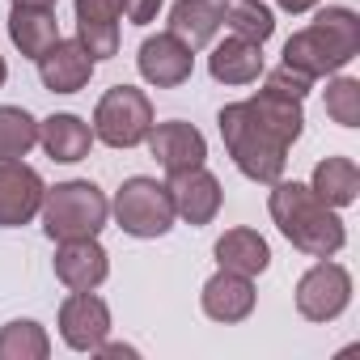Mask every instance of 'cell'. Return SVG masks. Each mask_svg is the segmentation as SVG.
<instances>
[{"instance_id":"cell-1","label":"cell","mask_w":360,"mask_h":360,"mask_svg":"<svg viewBox=\"0 0 360 360\" xmlns=\"http://www.w3.org/2000/svg\"><path fill=\"white\" fill-rule=\"evenodd\" d=\"M305 98L280 89L276 81H267L255 98L246 102H229L221 115H217V127H221V140L233 157V165L250 178V183H276L284 178V165H288V148L297 144L301 127H305V110H301Z\"/></svg>"},{"instance_id":"cell-2","label":"cell","mask_w":360,"mask_h":360,"mask_svg":"<svg viewBox=\"0 0 360 360\" xmlns=\"http://www.w3.org/2000/svg\"><path fill=\"white\" fill-rule=\"evenodd\" d=\"M267 208H271V221L280 225V233L297 250H305L314 259H330L347 242L339 208L322 204L314 195V187H305V183H284V178H276L271 195H267Z\"/></svg>"},{"instance_id":"cell-3","label":"cell","mask_w":360,"mask_h":360,"mask_svg":"<svg viewBox=\"0 0 360 360\" xmlns=\"http://www.w3.org/2000/svg\"><path fill=\"white\" fill-rule=\"evenodd\" d=\"M360 51V18L343 5H326L314 13V22L305 30H297L284 43V68L318 81L339 72L343 64H352Z\"/></svg>"},{"instance_id":"cell-4","label":"cell","mask_w":360,"mask_h":360,"mask_svg":"<svg viewBox=\"0 0 360 360\" xmlns=\"http://www.w3.org/2000/svg\"><path fill=\"white\" fill-rule=\"evenodd\" d=\"M39 217H43V233L51 242H77V238H98L106 229L110 204L94 183L72 178V183H60V187L43 191Z\"/></svg>"},{"instance_id":"cell-5","label":"cell","mask_w":360,"mask_h":360,"mask_svg":"<svg viewBox=\"0 0 360 360\" xmlns=\"http://www.w3.org/2000/svg\"><path fill=\"white\" fill-rule=\"evenodd\" d=\"M115 221L123 233L131 238H161L174 229V200H169V187L157 183V178H127V183L119 187L115 204H110Z\"/></svg>"},{"instance_id":"cell-6","label":"cell","mask_w":360,"mask_h":360,"mask_svg":"<svg viewBox=\"0 0 360 360\" xmlns=\"http://www.w3.org/2000/svg\"><path fill=\"white\" fill-rule=\"evenodd\" d=\"M153 127V102L136 85H115L102 94L94 110V140L110 148H136Z\"/></svg>"},{"instance_id":"cell-7","label":"cell","mask_w":360,"mask_h":360,"mask_svg":"<svg viewBox=\"0 0 360 360\" xmlns=\"http://www.w3.org/2000/svg\"><path fill=\"white\" fill-rule=\"evenodd\" d=\"M352 301V276L347 267L318 259L301 280H297V314L309 322H335Z\"/></svg>"},{"instance_id":"cell-8","label":"cell","mask_w":360,"mask_h":360,"mask_svg":"<svg viewBox=\"0 0 360 360\" xmlns=\"http://www.w3.org/2000/svg\"><path fill=\"white\" fill-rule=\"evenodd\" d=\"M43 178L30 169L22 157L18 161H0V229H18L39 217L43 208Z\"/></svg>"},{"instance_id":"cell-9","label":"cell","mask_w":360,"mask_h":360,"mask_svg":"<svg viewBox=\"0 0 360 360\" xmlns=\"http://www.w3.org/2000/svg\"><path fill=\"white\" fill-rule=\"evenodd\" d=\"M144 140H148V153L157 157V165H161L165 174L195 169V165H204V157H208V140H204V131L191 127V123H183V119L153 123Z\"/></svg>"},{"instance_id":"cell-10","label":"cell","mask_w":360,"mask_h":360,"mask_svg":"<svg viewBox=\"0 0 360 360\" xmlns=\"http://www.w3.org/2000/svg\"><path fill=\"white\" fill-rule=\"evenodd\" d=\"M136 64H140V77H144L148 85L174 89V85L191 81V72H195V51H191L183 39H174V34L165 30V34H153V39L140 43Z\"/></svg>"},{"instance_id":"cell-11","label":"cell","mask_w":360,"mask_h":360,"mask_svg":"<svg viewBox=\"0 0 360 360\" xmlns=\"http://www.w3.org/2000/svg\"><path fill=\"white\" fill-rule=\"evenodd\" d=\"M60 335L72 352H94L106 335H110V309L102 297L89 292H72L64 305H60Z\"/></svg>"},{"instance_id":"cell-12","label":"cell","mask_w":360,"mask_h":360,"mask_svg":"<svg viewBox=\"0 0 360 360\" xmlns=\"http://www.w3.org/2000/svg\"><path fill=\"white\" fill-rule=\"evenodd\" d=\"M34 64H39V77L51 94H77V89L89 85L98 60L81 47V39H56Z\"/></svg>"},{"instance_id":"cell-13","label":"cell","mask_w":360,"mask_h":360,"mask_svg":"<svg viewBox=\"0 0 360 360\" xmlns=\"http://www.w3.org/2000/svg\"><path fill=\"white\" fill-rule=\"evenodd\" d=\"M169 200H174V217H183L187 225H208L221 212V183L204 169H183V174H169Z\"/></svg>"},{"instance_id":"cell-14","label":"cell","mask_w":360,"mask_h":360,"mask_svg":"<svg viewBox=\"0 0 360 360\" xmlns=\"http://www.w3.org/2000/svg\"><path fill=\"white\" fill-rule=\"evenodd\" d=\"M110 271V255L98 246V238H77V242H60L56 250V280L72 292H89L106 280Z\"/></svg>"},{"instance_id":"cell-15","label":"cell","mask_w":360,"mask_h":360,"mask_svg":"<svg viewBox=\"0 0 360 360\" xmlns=\"http://www.w3.org/2000/svg\"><path fill=\"white\" fill-rule=\"evenodd\" d=\"M119 18L123 0H77V39L94 60L119 56Z\"/></svg>"},{"instance_id":"cell-16","label":"cell","mask_w":360,"mask_h":360,"mask_svg":"<svg viewBox=\"0 0 360 360\" xmlns=\"http://www.w3.org/2000/svg\"><path fill=\"white\" fill-rule=\"evenodd\" d=\"M200 301H204V314L212 322H242L255 309V284H250V276H238V271H225L221 267L204 284Z\"/></svg>"},{"instance_id":"cell-17","label":"cell","mask_w":360,"mask_h":360,"mask_svg":"<svg viewBox=\"0 0 360 360\" xmlns=\"http://www.w3.org/2000/svg\"><path fill=\"white\" fill-rule=\"evenodd\" d=\"M39 144L47 148L51 161L72 165V161L89 157V148H94V127H89L81 115H51V119L39 123Z\"/></svg>"},{"instance_id":"cell-18","label":"cell","mask_w":360,"mask_h":360,"mask_svg":"<svg viewBox=\"0 0 360 360\" xmlns=\"http://www.w3.org/2000/svg\"><path fill=\"white\" fill-rule=\"evenodd\" d=\"M208 72H212V81H221V85H250V81H259V72H263V47L233 34V39L217 43V51L208 56Z\"/></svg>"},{"instance_id":"cell-19","label":"cell","mask_w":360,"mask_h":360,"mask_svg":"<svg viewBox=\"0 0 360 360\" xmlns=\"http://www.w3.org/2000/svg\"><path fill=\"white\" fill-rule=\"evenodd\" d=\"M9 39H13V47L26 60H39L60 39V22L43 5H13V13H9Z\"/></svg>"},{"instance_id":"cell-20","label":"cell","mask_w":360,"mask_h":360,"mask_svg":"<svg viewBox=\"0 0 360 360\" xmlns=\"http://www.w3.org/2000/svg\"><path fill=\"white\" fill-rule=\"evenodd\" d=\"M221 30V5L217 0H174L169 9V34L183 39L191 51L208 47Z\"/></svg>"},{"instance_id":"cell-21","label":"cell","mask_w":360,"mask_h":360,"mask_svg":"<svg viewBox=\"0 0 360 360\" xmlns=\"http://www.w3.org/2000/svg\"><path fill=\"white\" fill-rule=\"evenodd\" d=\"M217 263L225 271H238V276H263L267 263H271V250L263 242V233L255 229H229L221 242H217Z\"/></svg>"},{"instance_id":"cell-22","label":"cell","mask_w":360,"mask_h":360,"mask_svg":"<svg viewBox=\"0 0 360 360\" xmlns=\"http://www.w3.org/2000/svg\"><path fill=\"white\" fill-rule=\"evenodd\" d=\"M309 187H314V195L322 204L347 208L356 200V191H360V169H356L352 157H326V161L314 165V183Z\"/></svg>"},{"instance_id":"cell-23","label":"cell","mask_w":360,"mask_h":360,"mask_svg":"<svg viewBox=\"0 0 360 360\" xmlns=\"http://www.w3.org/2000/svg\"><path fill=\"white\" fill-rule=\"evenodd\" d=\"M221 26H229L238 39H250V43H267L271 30H276V18L263 0H225L221 5Z\"/></svg>"},{"instance_id":"cell-24","label":"cell","mask_w":360,"mask_h":360,"mask_svg":"<svg viewBox=\"0 0 360 360\" xmlns=\"http://www.w3.org/2000/svg\"><path fill=\"white\" fill-rule=\"evenodd\" d=\"M51 339L34 318H18L0 330V360H47Z\"/></svg>"},{"instance_id":"cell-25","label":"cell","mask_w":360,"mask_h":360,"mask_svg":"<svg viewBox=\"0 0 360 360\" xmlns=\"http://www.w3.org/2000/svg\"><path fill=\"white\" fill-rule=\"evenodd\" d=\"M39 144V119L22 106H0V161H18Z\"/></svg>"},{"instance_id":"cell-26","label":"cell","mask_w":360,"mask_h":360,"mask_svg":"<svg viewBox=\"0 0 360 360\" xmlns=\"http://www.w3.org/2000/svg\"><path fill=\"white\" fill-rule=\"evenodd\" d=\"M326 115L339 127H360V81L356 77H335L326 85Z\"/></svg>"},{"instance_id":"cell-27","label":"cell","mask_w":360,"mask_h":360,"mask_svg":"<svg viewBox=\"0 0 360 360\" xmlns=\"http://www.w3.org/2000/svg\"><path fill=\"white\" fill-rule=\"evenodd\" d=\"M161 5H165V0H123V13H127L131 26H148Z\"/></svg>"},{"instance_id":"cell-28","label":"cell","mask_w":360,"mask_h":360,"mask_svg":"<svg viewBox=\"0 0 360 360\" xmlns=\"http://www.w3.org/2000/svg\"><path fill=\"white\" fill-rule=\"evenodd\" d=\"M276 5H280V9H288V13H309L318 0H276Z\"/></svg>"},{"instance_id":"cell-29","label":"cell","mask_w":360,"mask_h":360,"mask_svg":"<svg viewBox=\"0 0 360 360\" xmlns=\"http://www.w3.org/2000/svg\"><path fill=\"white\" fill-rule=\"evenodd\" d=\"M13 5H43V9H51L56 0H13Z\"/></svg>"},{"instance_id":"cell-30","label":"cell","mask_w":360,"mask_h":360,"mask_svg":"<svg viewBox=\"0 0 360 360\" xmlns=\"http://www.w3.org/2000/svg\"><path fill=\"white\" fill-rule=\"evenodd\" d=\"M5 77H9V68H5V56H0V85H5Z\"/></svg>"}]
</instances>
